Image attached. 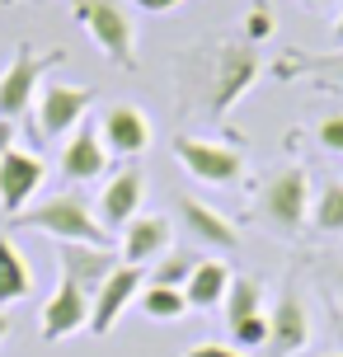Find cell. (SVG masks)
Returning a JSON list of instances; mask_svg holds the SVG:
<instances>
[{"label": "cell", "mask_w": 343, "mask_h": 357, "mask_svg": "<svg viewBox=\"0 0 343 357\" xmlns=\"http://www.w3.org/2000/svg\"><path fill=\"white\" fill-rule=\"evenodd\" d=\"M174 207H179V221L193 235V245H207V250H235L240 245V231H235L217 207H207L198 197H179Z\"/></svg>", "instance_id": "cell-17"}, {"label": "cell", "mask_w": 343, "mask_h": 357, "mask_svg": "<svg viewBox=\"0 0 343 357\" xmlns=\"http://www.w3.org/2000/svg\"><path fill=\"white\" fill-rule=\"evenodd\" d=\"M94 104L90 85H43L33 99V137L47 142V137H66L85 123V113Z\"/></svg>", "instance_id": "cell-6"}, {"label": "cell", "mask_w": 343, "mask_h": 357, "mask_svg": "<svg viewBox=\"0 0 343 357\" xmlns=\"http://www.w3.org/2000/svg\"><path fill=\"white\" fill-rule=\"evenodd\" d=\"M183 357H245L240 348H231V343H193Z\"/></svg>", "instance_id": "cell-28"}, {"label": "cell", "mask_w": 343, "mask_h": 357, "mask_svg": "<svg viewBox=\"0 0 343 357\" xmlns=\"http://www.w3.org/2000/svg\"><path fill=\"white\" fill-rule=\"evenodd\" d=\"M15 226L43 231V235H52V240H75V245H109V231L99 226L94 207L80 193L43 197L38 207H24V212L15 216Z\"/></svg>", "instance_id": "cell-2"}, {"label": "cell", "mask_w": 343, "mask_h": 357, "mask_svg": "<svg viewBox=\"0 0 343 357\" xmlns=\"http://www.w3.org/2000/svg\"><path fill=\"white\" fill-rule=\"evenodd\" d=\"M75 19L85 24V33L99 43V52L113 66L137 71V29L123 0H75Z\"/></svg>", "instance_id": "cell-3"}, {"label": "cell", "mask_w": 343, "mask_h": 357, "mask_svg": "<svg viewBox=\"0 0 343 357\" xmlns=\"http://www.w3.org/2000/svg\"><path fill=\"white\" fill-rule=\"evenodd\" d=\"M183 0H137V10H146V15H169V10H179Z\"/></svg>", "instance_id": "cell-30"}, {"label": "cell", "mask_w": 343, "mask_h": 357, "mask_svg": "<svg viewBox=\"0 0 343 357\" xmlns=\"http://www.w3.org/2000/svg\"><path fill=\"white\" fill-rule=\"evenodd\" d=\"M142 287H146V268H132V264H118L104 278V287L90 296V334L94 339H109L118 329L123 310L142 296Z\"/></svg>", "instance_id": "cell-7"}, {"label": "cell", "mask_w": 343, "mask_h": 357, "mask_svg": "<svg viewBox=\"0 0 343 357\" xmlns=\"http://www.w3.org/2000/svg\"><path fill=\"white\" fill-rule=\"evenodd\" d=\"M169 245H174V226L160 212H142L123 226V264L132 268H151L160 254H169Z\"/></svg>", "instance_id": "cell-13"}, {"label": "cell", "mask_w": 343, "mask_h": 357, "mask_svg": "<svg viewBox=\"0 0 343 357\" xmlns=\"http://www.w3.org/2000/svg\"><path fill=\"white\" fill-rule=\"evenodd\" d=\"M273 80H310V85H343V47L334 52H287L273 61Z\"/></svg>", "instance_id": "cell-18"}, {"label": "cell", "mask_w": 343, "mask_h": 357, "mask_svg": "<svg viewBox=\"0 0 343 357\" xmlns=\"http://www.w3.org/2000/svg\"><path fill=\"white\" fill-rule=\"evenodd\" d=\"M174 160L198 178V183H235L240 169H245V155L235 146H221V142H202V137H174Z\"/></svg>", "instance_id": "cell-8"}, {"label": "cell", "mask_w": 343, "mask_h": 357, "mask_svg": "<svg viewBox=\"0 0 343 357\" xmlns=\"http://www.w3.org/2000/svg\"><path fill=\"white\" fill-rule=\"evenodd\" d=\"M80 329H90V291H80L71 278H61L38 315V334H43V343H61Z\"/></svg>", "instance_id": "cell-9"}, {"label": "cell", "mask_w": 343, "mask_h": 357, "mask_svg": "<svg viewBox=\"0 0 343 357\" xmlns=\"http://www.w3.org/2000/svg\"><path fill=\"white\" fill-rule=\"evenodd\" d=\"M15 137H19V123L15 118H0V160L15 151Z\"/></svg>", "instance_id": "cell-29"}, {"label": "cell", "mask_w": 343, "mask_h": 357, "mask_svg": "<svg viewBox=\"0 0 343 357\" xmlns=\"http://www.w3.org/2000/svg\"><path fill=\"white\" fill-rule=\"evenodd\" d=\"M273 29H277V15L268 10H250L245 15V43H264V38H273Z\"/></svg>", "instance_id": "cell-26"}, {"label": "cell", "mask_w": 343, "mask_h": 357, "mask_svg": "<svg viewBox=\"0 0 343 357\" xmlns=\"http://www.w3.org/2000/svg\"><path fill=\"white\" fill-rule=\"evenodd\" d=\"M231 268L221 264V259H198L193 268V278L183 282V296H188V310H217L226 301V291H231Z\"/></svg>", "instance_id": "cell-19"}, {"label": "cell", "mask_w": 343, "mask_h": 357, "mask_svg": "<svg viewBox=\"0 0 343 357\" xmlns=\"http://www.w3.org/2000/svg\"><path fill=\"white\" fill-rule=\"evenodd\" d=\"M315 137H320V146H325V151L343 155V113H329V118H320Z\"/></svg>", "instance_id": "cell-27"}, {"label": "cell", "mask_w": 343, "mask_h": 357, "mask_svg": "<svg viewBox=\"0 0 343 357\" xmlns=\"http://www.w3.org/2000/svg\"><path fill=\"white\" fill-rule=\"evenodd\" d=\"M193 268H198V259L193 254H183L169 245V254H160L155 264H151V273H146V282H155V287H183L188 278H193Z\"/></svg>", "instance_id": "cell-24"}, {"label": "cell", "mask_w": 343, "mask_h": 357, "mask_svg": "<svg viewBox=\"0 0 343 357\" xmlns=\"http://www.w3.org/2000/svg\"><path fill=\"white\" fill-rule=\"evenodd\" d=\"M109 146L99 137V123H80L75 132H66V146H61V174L66 183H90L109 169Z\"/></svg>", "instance_id": "cell-12"}, {"label": "cell", "mask_w": 343, "mask_h": 357, "mask_svg": "<svg viewBox=\"0 0 343 357\" xmlns=\"http://www.w3.org/2000/svg\"><path fill=\"white\" fill-rule=\"evenodd\" d=\"M99 137L109 146V155H142L151 146V118L137 104H109L99 118Z\"/></svg>", "instance_id": "cell-16"}, {"label": "cell", "mask_w": 343, "mask_h": 357, "mask_svg": "<svg viewBox=\"0 0 343 357\" xmlns=\"http://www.w3.org/2000/svg\"><path fill=\"white\" fill-rule=\"evenodd\" d=\"M310 343V310L296 291H282L268 310V357H291Z\"/></svg>", "instance_id": "cell-14"}, {"label": "cell", "mask_w": 343, "mask_h": 357, "mask_svg": "<svg viewBox=\"0 0 343 357\" xmlns=\"http://www.w3.org/2000/svg\"><path fill=\"white\" fill-rule=\"evenodd\" d=\"M325 357H343V353H325Z\"/></svg>", "instance_id": "cell-35"}, {"label": "cell", "mask_w": 343, "mask_h": 357, "mask_svg": "<svg viewBox=\"0 0 343 357\" xmlns=\"http://www.w3.org/2000/svg\"><path fill=\"white\" fill-rule=\"evenodd\" d=\"M250 10H268V0H250Z\"/></svg>", "instance_id": "cell-33"}, {"label": "cell", "mask_w": 343, "mask_h": 357, "mask_svg": "<svg viewBox=\"0 0 343 357\" xmlns=\"http://www.w3.org/2000/svg\"><path fill=\"white\" fill-rule=\"evenodd\" d=\"M221 305H226V324L264 315V287H259V278H231V291H226Z\"/></svg>", "instance_id": "cell-23"}, {"label": "cell", "mask_w": 343, "mask_h": 357, "mask_svg": "<svg viewBox=\"0 0 343 357\" xmlns=\"http://www.w3.org/2000/svg\"><path fill=\"white\" fill-rule=\"evenodd\" d=\"M339 291H343V268H339Z\"/></svg>", "instance_id": "cell-34"}, {"label": "cell", "mask_w": 343, "mask_h": 357, "mask_svg": "<svg viewBox=\"0 0 343 357\" xmlns=\"http://www.w3.org/2000/svg\"><path fill=\"white\" fill-rule=\"evenodd\" d=\"M334 43L343 47V10H339V19H334Z\"/></svg>", "instance_id": "cell-32"}, {"label": "cell", "mask_w": 343, "mask_h": 357, "mask_svg": "<svg viewBox=\"0 0 343 357\" xmlns=\"http://www.w3.org/2000/svg\"><path fill=\"white\" fill-rule=\"evenodd\" d=\"M137 305H142V315L151 324H179L183 315H188V296H183V287H155V282H146L142 296H137Z\"/></svg>", "instance_id": "cell-21"}, {"label": "cell", "mask_w": 343, "mask_h": 357, "mask_svg": "<svg viewBox=\"0 0 343 357\" xmlns=\"http://www.w3.org/2000/svg\"><path fill=\"white\" fill-rule=\"evenodd\" d=\"M231 348H240V353L268 348V315H250V320L231 324Z\"/></svg>", "instance_id": "cell-25"}, {"label": "cell", "mask_w": 343, "mask_h": 357, "mask_svg": "<svg viewBox=\"0 0 343 357\" xmlns=\"http://www.w3.org/2000/svg\"><path fill=\"white\" fill-rule=\"evenodd\" d=\"M29 287H33V273H29V264H24L19 245L10 240V235H0V305L24 301Z\"/></svg>", "instance_id": "cell-20"}, {"label": "cell", "mask_w": 343, "mask_h": 357, "mask_svg": "<svg viewBox=\"0 0 343 357\" xmlns=\"http://www.w3.org/2000/svg\"><path fill=\"white\" fill-rule=\"evenodd\" d=\"M202 75V108H207V118H226L245 94L254 89V80L264 75V61L254 52V43H217V47H207V52H183Z\"/></svg>", "instance_id": "cell-1"}, {"label": "cell", "mask_w": 343, "mask_h": 357, "mask_svg": "<svg viewBox=\"0 0 343 357\" xmlns=\"http://www.w3.org/2000/svg\"><path fill=\"white\" fill-rule=\"evenodd\" d=\"M310 226L325 235H343V178H329L310 202Z\"/></svg>", "instance_id": "cell-22"}, {"label": "cell", "mask_w": 343, "mask_h": 357, "mask_svg": "<svg viewBox=\"0 0 343 357\" xmlns=\"http://www.w3.org/2000/svg\"><path fill=\"white\" fill-rule=\"evenodd\" d=\"M66 52H43L38 56L33 47H19L15 61L0 71V118H24V113H33V99L38 89H43V71L47 66H61Z\"/></svg>", "instance_id": "cell-5"}, {"label": "cell", "mask_w": 343, "mask_h": 357, "mask_svg": "<svg viewBox=\"0 0 343 357\" xmlns=\"http://www.w3.org/2000/svg\"><path fill=\"white\" fill-rule=\"evenodd\" d=\"M10 329H15V320H10V310H5V305H0V343L10 339Z\"/></svg>", "instance_id": "cell-31"}, {"label": "cell", "mask_w": 343, "mask_h": 357, "mask_svg": "<svg viewBox=\"0 0 343 357\" xmlns=\"http://www.w3.org/2000/svg\"><path fill=\"white\" fill-rule=\"evenodd\" d=\"M5 5H10V0H5Z\"/></svg>", "instance_id": "cell-37"}, {"label": "cell", "mask_w": 343, "mask_h": 357, "mask_svg": "<svg viewBox=\"0 0 343 357\" xmlns=\"http://www.w3.org/2000/svg\"><path fill=\"white\" fill-rule=\"evenodd\" d=\"M43 160H38L33 151H10L5 160H0V207L10 216H19L29 202H33V193L43 188Z\"/></svg>", "instance_id": "cell-15"}, {"label": "cell", "mask_w": 343, "mask_h": 357, "mask_svg": "<svg viewBox=\"0 0 343 357\" xmlns=\"http://www.w3.org/2000/svg\"><path fill=\"white\" fill-rule=\"evenodd\" d=\"M259 216L277 231H301L310 216V178L301 165H282L259 183Z\"/></svg>", "instance_id": "cell-4"}, {"label": "cell", "mask_w": 343, "mask_h": 357, "mask_svg": "<svg viewBox=\"0 0 343 357\" xmlns=\"http://www.w3.org/2000/svg\"><path fill=\"white\" fill-rule=\"evenodd\" d=\"M310 5H325V0H310Z\"/></svg>", "instance_id": "cell-36"}, {"label": "cell", "mask_w": 343, "mask_h": 357, "mask_svg": "<svg viewBox=\"0 0 343 357\" xmlns=\"http://www.w3.org/2000/svg\"><path fill=\"white\" fill-rule=\"evenodd\" d=\"M142 193H146V174H142V169H137V165L118 169V174L104 183L99 202H94L99 226H104L109 235H118L127 221H132V216H142Z\"/></svg>", "instance_id": "cell-11"}, {"label": "cell", "mask_w": 343, "mask_h": 357, "mask_svg": "<svg viewBox=\"0 0 343 357\" xmlns=\"http://www.w3.org/2000/svg\"><path fill=\"white\" fill-rule=\"evenodd\" d=\"M123 264V254L109 250V245H75V240H56V268H61V278H71L80 291H99L104 278H109L113 268Z\"/></svg>", "instance_id": "cell-10"}]
</instances>
